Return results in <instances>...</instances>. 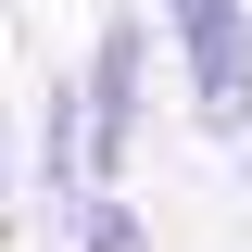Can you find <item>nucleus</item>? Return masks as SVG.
<instances>
[{
  "label": "nucleus",
  "instance_id": "5",
  "mask_svg": "<svg viewBox=\"0 0 252 252\" xmlns=\"http://www.w3.org/2000/svg\"><path fill=\"white\" fill-rule=\"evenodd\" d=\"M240 139H252V126H240ZM240 164H252V152H240Z\"/></svg>",
  "mask_w": 252,
  "mask_h": 252
},
{
  "label": "nucleus",
  "instance_id": "4",
  "mask_svg": "<svg viewBox=\"0 0 252 252\" xmlns=\"http://www.w3.org/2000/svg\"><path fill=\"white\" fill-rule=\"evenodd\" d=\"M0 215H13V164H0Z\"/></svg>",
  "mask_w": 252,
  "mask_h": 252
},
{
  "label": "nucleus",
  "instance_id": "2",
  "mask_svg": "<svg viewBox=\"0 0 252 252\" xmlns=\"http://www.w3.org/2000/svg\"><path fill=\"white\" fill-rule=\"evenodd\" d=\"M139 63H152V38H139V13H114L89 51V76H76V114H89V189H114V164L139 152Z\"/></svg>",
  "mask_w": 252,
  "mask_h": 252
},
{
  "label": "nucleus",
  "instance_id": "3",
  "mask_svg": "<svg viewBox=\"0 0 252 252\" xmlns=\"http://www.w3.org/2000/svg\"><path fill=\"white\" fill-rule=\"evenodd\" d=\"M76 252H139V215H126L114 189H89V202H76Z\"/></svg>",
  "mask_w": 252,
  "mask_h": 252
},
{
  "label": "nucleus",
  "instance_id": "1",
  "mask_svg": "<svg viewBox=\"0 0 252 252\" xmlns=\"http://www.w3.org/2000/svg\"><path fill=\"white\" fill-rule=\"evenodd\" d=\"M177 63H189V101L215 139L252 126V0H177Z\"/></svg>",
  "mask_w": 252,
  "mask_h": 252
}]
</instances>
